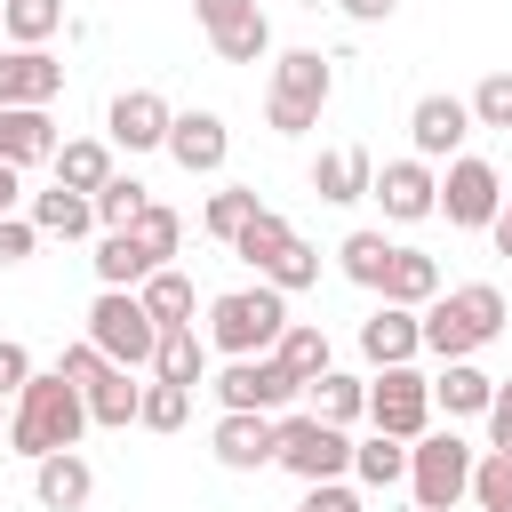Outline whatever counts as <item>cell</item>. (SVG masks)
<instances>
[{
    "label": "cell",
    "mask_w": 512,
    "mask_h": 512,
    "mask_svg": "<svg viewBox=\"0 0 512 512\" xmlns=\"http://www.w3.org/2000/svg\"><path fill=\"white\" fill-rule=\"evenodd\" d=\"M224 152H232V128H224L216 112H176V128H168V160H176L184 176H216Z\"/></svg>",
    "instance_id": "obj_16"
},
{
    "label": "cell",
    "mask_w": 512,
    "mask_h": 512,
    "mask_svg": "<svg viewBox=\"0 0 512 512\" xmlns=\"http://www.w3.org/2000/svg\"><path fill=\"white\" fill-rule=\"evenodd\" d=\"M352 504H360V496H352L344 480H320V488H304V504H296V512H352Z\"/></svg>",
    "instance_id": "obj_48"
},
{
    "label": "cell",
    "mask_w": 512,
    "mask_h": 512,
    "mask_svg": "<svg viewBox=\"0 0 512 512\" xmlns=\"http://www.w3.org/2000/svg\"><path fill=\"white\" fill-rule=\"evenodd\" d=\"M56 24H64V0H8V8H0V32H8L16 48H48Z\"/></svg>",
    "instance_id": "obj_34"
},
{
    "label": "cell",
    "mask_w": 512,
    "mask_h": 512,
    "mask_svg": "<svg viewBox=\"0 0 512 512\" xmlns=\"http://www.w3.org/2000/svg\"><path fill=\"white\" fill-rule=\"evenodd\" d=\"M264 280H272L280 296H296V288H312V280H320V248H312V240L296 232V240H288V256H280V264H272Z\"/></svg>",
    "instance_id": "obj_41"
},
{
    "label": "cell",
    "mask_w": 512,
    "mask_h": 512,
    "mask_svg": "<svg viewBox=\"0 0 512 512\" xmlns=\"http://www.w3.org/2000/svg\"><path fill=\"white\" fill-rule=\"evenodd\" d=\"M496 336H504V288H488V280L440 288L424 304V352H440V360H472Z\"/></svg>",
    "instance_id": "obj_2"
},
{
    "label": "cell",
    "mask_w": 512,
    "mask_h": 512,
    "mask_svg": "<svg viewBox=\"0 0 512 512\" xmlns=\"http://www.w3.org/2000/svg\"><path fill=\"white\" fill-rule=\"evenodd\" d=\"M368 424L392 440H424L432 432V376L416 368H376L368 376Z\"/></svg>",
    "instance_id": "obj_9"
},
{
    "label": "cell",
    "mask_w": 512,
    "mask_h": 512,
    "mask_svg": "<svg viewBox=\"0 0 512 512\" xmlns=\"http://www.w3.org/2000/svg\"><path fill=\"white\" fill-rule=\"evenodd\" d=\"M208 448L232 472H264V464H280V416H216Z\"/></svg>",
    "instance_id": "obj_14"
},
{
    "label": "cell",
    "mask_w": 512,
    "mask_h": 512,
    "mask_svg": "<svg viewBox=\"0 0 512 512\" xmlns=\"http://www.w3.org/2000/svg\"><path fill=\"white\" fill-rule=\"evenodd\" d=\"M8 408H16V400H0V440H8Z\"/></svg>",
    "instance_id": "obj_52"
},
{
    "label": "cell",
    "mask_w": 512,
    "mask_h": 512,
    "mask_svg": "<svg viewBox=\"0 0 512 512\" xmlns=\"http://www.w3.org/2000/svg\"><path fill=\"white\" fill-rule=\"evenodd\" d=\"M88 344H96L112 368H152L160 328H152V312H144L136 288H104V296L88 304Z\"/></svg>",
    "instance_id": "obj_6"
},
{
    "label": "cell",
    "mask_w": 512,
    "mask_h": 512,
    "mask_svg": "<svg viewBox=\"0 0 512 512\" xmlns=\"http://www.w3.org/2000/svg\"><path fill=\"white\" fill-rule=\"evenodd\" d=\"M280 336H288V296H280L272 280L232 288V296L208 304V344H216L224 360H256V352H272Z\"/></svg>",
    "instance_id": "obj_3"
},
{
    "label": "cell",
    "mask_w": 512,
    "mask_h": 512,
    "mask_svg": "<svg viewBox=\"0 0 512 512\" xmlns=\"http://www.w3.org/2000/svg\"><path fill=\"white\" fill-rule=\"evenodd\" d=\"M280 464H288L304 488L344 480V472H352V432H344V424H320L312 408H304V416H280Z\"/></svg>",
    "instance_id": "obj_7"
},
{
    "label": "cell",
    "mask_w": 512,
    "mask_h": 512,
    "mask_svg": "<svg viewBox=\"0 0 512 512\" xmlns=\"http://www.w3.org/2000/svg\"><path fill=\"white\" fill-rule=\"evenodd\" d=\"M352 472H360L368 488H400V480H408V440H392V432L352 440Z\"/></svg>",
    "instance_id": "obj_33"
},
{
    "label": "cell",
    "mask_w": 512,
    "mask_h": 512,
    "mask_svg": "<svg viewBox=\"0 0 512 512\" xmlns=\"http://www.w3.org/2000/svg\"><path fill=\"white\" fill-rule=\"evenodd\" d=\"M208 48H216L224 64H264V56H272V24H264V8H256V16H240L232 32H216Z\"/></svg>",
    "instance_id": "obj_36"
},
{
    "label": "cell",
    "mask_w": 512,
    "mask_h": 512,
    "mask_svg": "<svg viewBox=\"0 0 512 512\" xmlns=\"http://www.w3.org/2000/svg\"><path fill=\"white\" fill-rule=\"evenodd\" d=\"M56 368H64V384H80V392H88V384H96V376H104L112 360H104V352H96V344L80 336V344H64V360H56Z\"/></svg>",
    "instance_id": "obj_43"
},
{
    "label": "cell",
    "mask_w": 512,
    "mask_h": 512,
    "mask_svg": "<svg viewBox=\"0 0 512 512\" xmlns=\"http://www.w3.org/2000/svg\"><path fill=\"white\" fill-rule=\"evenodd\" d=\"M288 240H296V224H288V216H272V208H256V224L232 240V256H240V264H256V280H264V272L288 256Z\"/></svg>",
    "instance_id": "obj_31"
},
{
    "label": "cell",
    "mask_w": 512,
    "mask_h": 512,
    "mask_svg": "<svg viewBox=\"0 0 512 512\" xmlns=\"http://www.w3.org/2000/svg\"><path fill=\"white\" fill-rule=\"evenodd\" d=\"M352 512H368V504H352Z\"/></svg>",
    "instance_id": "obj_54"
},
{
    "label": "cell",
    "mask_w": 512,
    "mask_h": 512,
    "mask_svg": "<svg viewBox=\"0 0 512 512\" xmlns=\"http://www.w3.org/2000/svg\"><path fill=\"white\" fill-rule=\"evenodd\" d=\"M56 120L48 104H0V160L8 168H32V160H56Z\"/></svg>",
    "instance_id": "obj_18"
},
{
    "label": "cell",
    "mask_w": 512,
    "mask_h": 512,
    "mask_svg": "<svg viewBox=\"0 0 512 512\" xmlns=\"http://www.w3.org/2000/svg\"><path fill=\"white\" fill-rule=\"evenodd\" d=\"M32 496H40V512H80V504L96 496V472H88V456H80V448H64V456H40V464H32Z\"/></svg>",
    "instance_id": "obj_20"
},
{
    "label": "cell",
    "mask_w": 512,
    "mask_h": 512,
    "mask_svg": "<svg viewBox=\"0 0 512 512\" xmlns=\"http://www.w3.org/2000/svg\"><path fill=\"white\" fill-rule=\"evenodd\" d=\"M440 296V264L424 256V248H392V272H384V304H408V312H424Z\"/></svg>",
    "instance_id": "obj_27"
},
{
    "label": "cell",
    "mask_w": 512,
    "mask_h": 512,
    "mask_svg": "<svg viewBox=\"0 0 512 512\" xmlns=\"http://www.w3.org/2000/svg\"><path fill=\"white\" fill-rule=\"evenodd\" d=\"M336 96V64L320 56V48H288L280 64H272V96H264V120L280 128V136H304L312 120H320V104Z\"/></svg>",
    "instance_id": "obj_4"
},
{
    "label": "cell",
    "mask_w": 512,
    "mask_h": 512,
    "mask_svg": "<svg viewBox=\"0 0 512 512\" xmlns=\"http://www.w3.org/2000/svg\"><path fill=\"white\" fill-rule=\"evenodd\" d=\"M136 296H144V312H152V328H160V336H168V328H192V304H200V288H192V272H176V264H160V272H152V280H144Z\"/></svg>",
    "instance_id": "obj_23"
},
{
    "label": "cell",
    "mask_w": 512,
    "mask_h": 512,
    "mask_svg": "<svg viewBox=\"0 0 512 512\" xmlns=\"http://www.w3.org/2000/svg\"><path fill=\"white\" fill-rule=\"evenodd\" d=\"M256 208H264V200H256L248 184H224V192H208V216H200V224H208V240H224V248H232V240L256 224Z\"/></svg>",
    "instance_id": "obj_35"
},
{
    "label": "cell",
    "mask_w": 512,
    "mask_h": 512,
    "mask_svg": "<svg viewBox=\"0 0 512 512\" xmlns=\"http://www.w3.org/2000/svg\"><path fill=\"white\" fill-rule=\"evenodd\" d=\"M192 16H200V24H208V40H216V32H232L240 16H256V0H192Z\"/></svg>",
    "instance_id": "obj_46"
},
{
    "label": "cell",
    "mask_w": 512,
    "mask_h": 512,
    "mask_svg": "<svg viewBox=\"0 0 512 512\" xmlns=\"http://www.w3.org/2000/svg\"><path fill=\"white\" fill-rule=\"evenodd\" d=\"M488 448H504L512 456V376L496 384V400H488Z\"/></svg>",
    "instance_id": "obj_47"
},
{
    "label": "cell",
    "mask_w": 512,
    "mask_h": 512,
    "mask_svg": "<svg viewBox=\"0 0 512 512\" xmlns=\"http://www.w3.org/2000/svg\"><path fill=\"white\" fill-rule=\"evenodd\" d=\"M296 8H320V0H296Z\"/></svg>",
    "instance_id": "obj_53"
},
{
    "label": "cell",
    "mask_w": 512,
    "mask_h": 512,
    "mask_svg": "<svg viewBox=\"0 0 512 512\" xmlns=\"http://www.w3.org/2000/svg\"><path fill=\"white\" fill-rule=\"evenodd\" d=\"M16 200H24V168L0 160V216H16Z\"/></svg>",
    "instance_id": "obj_50"
},
{
    "label": "cell",
    "mask_w": 512,
    "mask_h": 512,
    "mask_svg": "<svg viewBox=\"0 0 512 512\" xmlns=\"http://www.w3.org/2000/svg\"><path fill=\"white\" fill-rule=\"evenodd\" d=\"M336 8H344V16H352V24H384V16H392V8H400V0H336Z\"/></svg>",
    "instance_id": "obj_49"
},
{
    "label": "cell",
    "mask_w": 512,
    "mask_h": 512,
    "mask_svg": "<svg viewBox=\"0 0 512 512\" xmlns=\"http://www.w3.org/2000/svg\"><path fill=\"white\" fill-rule=\"evenodd\" d=\"M368 200H384L392 224H424V216H440V176H432V160H384Z\"/></svg>",
    "instance_id": "obj_12"
},
{
    "label": "cell",
    "mask_w": 512,
    "mask_h": 512,
    "mask_svg": "<svg viewBox=\"0 0 512 512\" xmlns=\"http://www.w3.org/2000/svg\"><path fill=\"white\" fill-rule=\"evenodd\" d=\"M32 224H40L48 240H80V232H96V200L48 184V192H32Z\"/></svg>",
    "instance_id": "obj_25"
},
{
    "label": "cell",
    "mask_w": 512,
    "mask_h": 512,
    "mask_svg": "<svg viewBox=\"0 0 512 512\" xmlns=\"http://www.w3.org/2000/svg\"><path fill=\"white\" fill-rule=\"evenodd\" d=\"M144 208H152V192H144L136 176H112V184L96 192V224H104V232H128Z\"/></svg>",
    "instance_id": "obj_37"
},
{
    "label": "cell",
    "mask_w": 512,
    "mask_h": 512,
    "mask_svg": "<svg viewBox=\"0 0 512 512\" xmlns=\"http://www.w3.org/2000/svg\"><path fill=\"white\" fill-rule=\"evenodd\" d=\"M184 416H192V392L152 376V384H144V408H136V424H144V432H184Z\"/></svg>",
    "instance_id": "obj_38"
},
{
    "label": "cell",
    "mask_w": 512,
    "mask_h": 512,
    "mask_svg": "<svg viewBox=\"0 0 512 512\" xmlns=\"http://www.w3.org/2000/svg\"><path fill=\"white\" fill-rule=\"evenodd\" d=\"M472 464H480V456L456 440V424L408 440V488H416V512H456V504L472 496Z\"/></svg>",
    "instance_id": "obj_5"
},
{
    "label": "cell",
    "mask_w": 512,
    "mask_h": 512,
    "mask_svg": "<svg viewBox=\"0 0 512 512\" xmlns=\"http://www.w3.org/2000/svg\"><path fill=\"white\" fill-rule=\"evenodd\" d=\"M168 128H176V112L160 88H120L104 112V144H120V152H168Z\"/></svg>",
    "instance_id": "obj_11"
},
{
    "label": "cell",
    "mask_w": 512,
    "mask_h": 512,
    "mask_svg": "<svg viewBox=\"0 0 512 512\" xmlns=\"http://www.w3.org/2000/svg\"><path fill=\"white\" fill-rule=\"evenodd\" d=\"M136 408H144V384H136V368H104V376L88 384V424H104V432H128V424H136Z\"/></svg>",
    "instance_id": "obj_24"
},
{
    "label": "cell",
    "mask_w": 512,
    "mask_h": 512,
    "mask_svg": "<svg viewBox=\"0 0 512 512\" xmlns=\"http://www.w3.org/2000/svg\"><path fill=\"white\" fill-rule=\"evenodd\" d=\"M496 208H504V176H496L488 160L456 152V160H448V176H440V216H448L456 232H488V224H496Z\"/></svg>",
    "instance_id": "obj_10"
},
{
    "label": "cell",
    "mask_w": 512,
    "mask_h": 512,
    "mask_svg": "<svg viewBox=\"0 0 512 512\" xmlns=\"http://www.w3.org/2000/svg\"><path fill=\"white\" fill-rule=\"evenodd\" d=\"M24 384H32V352H24L16 336H0V400H16Z\"/></svg>",
    "instance_id": "obj_45"
},
{
    "label": "cell",
    "mask_w": 512,
    "mask_h": 512,
    "mask_svg": "<svg viewBox=\"0 0 512 512\" xmlns=\"http://www.w3.org/2000/svg\"><path fill=\"white\" fill-rule=\"evenodd\" d=\"M336 264H344V280H352V288L384 296V272H392V240H384V232H344Z\"/></svg>",
    "instance_id": "obj_29"
},
{
    "label": "cell",
    "mask_w": 512,
    "mask_h": 512,
    "mask_svg": "<svg viewBox=\"0 0 512 512\" xmlns=\"http://www.w3.org/2000/svg\"><path fill=\"white\" fill-rule=\"evenodd\" d=\"M304 392H312V416H320V424H360V416H368V376L328 368V376L304 384Z\"/></svg>",
    "instance_id": "obj_30"
},
{
    "label": "cell",
    "mask_w": 512,
    "mask_h": 512,
    "mask_svg": "<svg viewBox=\"0 0 512 512\" xmlns=\"http://www.w3.org/2000/svg\"><path fill=\"white\" fill-rule=\"evenodd\" d=\"M408 136H416V160H456V152H464V136H472V104L432 88V96H416Z\"/></svg>",
    "instance_id": "obj_13"
},
{
    "label": "cell",
    "mask_w": 512,
    "mask_h": 512,
    "mask_svg": "<svg viewBox=\"0 0 512 512\" xmlns=\"http://www.w3.org/2000/svg\"><path fill=\"white\" fill-rule=\"evenodd\" d=\"M360 352H368L376 368H408V360L424 352V312H408V304H376V312L360 320Z\"/></svg>",
    "instance_id": "obj_15"
},
{
    "label": "cell",
    "mask_w": 512,
    "mask_h": 512,
    "mask_svg": "<svg viewBox=\"0 0 512 512\" xmlns=\"http://www.w3.org/2000/svg\"><path fill=\"white\" fill-rule=\"evenodd\" d=\"M40 248V224L32 216H0V264H24Z\"/></svg>",
    "instance_id": "obj_44"
},
{
    "label": "cell",
    "mask_w": 512,
    "mask_h": 512,
    "mask_svg": "<svg viewBox=\"0 0 512 512\" xmlns=\"http://www.w3.org/2000/svg\"><path fill=\"white\" fill-rule=\"evenodd\" d=\"M488 240H496V256H512V192H504V208H496V224H488Z\"/></svg>",
    "instance_id": "obj_51"
},
{
    "label": "cell",
    "mask_w": 512,
    "mask_h": 512,
    "mask_svg": "<svg viewBox=\"0 0 512 512\" xmlns=\"http://www.w3.org/2000/svg\"><path fill=\"white\" fill-rule=\"evenodd\" d=\"M64 64L48 48H0V104H56Z\"/></svg>",
    "instance_id": "obj_17"
},
{
    "label": "cell",
    "mask_w": 512,
    "mask_h": 512,
    "mask_svg": "<svg viewBox=\"0 0 512 512\" xmlns=\"http://www.w3.org/2000/svg\"><path fill=\"white\" fill-rule=\"evenodd\" d=\"M152 376H160V384H184V392H200V384H208V336H192V328H168V336H160V352H152Z\"/></svg>",
    "instance_id": "obj_28"
},
{
    "label": "cell",
    "mask_w": 512,
    "mask_h": 512,
    "mask_svg": "<svg viewBox=\"0 0 512 512\" xmlns=\"http://www.w3.org/2000/svg\"><path fill=\"white\" fill-rule=\"evenodd\" d=\"M128 232L144 240V256H152V264H168V256L184 248V216H176V208H160V200H152V208H144V216H136Z\"/></svg>",
    "instance_id": "obj_39"
},
{
    "label": "cell",
    "mask_w": 512,
    "mask_h": 512,
    "mask_svg": "<svg viewBox=\"0 0 512 512\" xmlns=\"http://www.w3.org/2000/svg\"><path fill=\"white\" fill-rule=\"evenodd\" d=\"M312 192H320L328 208H344V200H368V192H376V160H368L360 144H328V152L312 160Z\"/></svg>",
    "instance_id": "obj_19"
},
{
    "label": "cell",
    "mask_w": 512,
    "mask_h": 512,
    "mask_svg": "<svg viewBox=\"0 0 512 512\" xmlns=\"http://www.w3.org/2000/svg\"><path fill=\"white\" fill-rule=\"evenodd\" d=\"M272 352L288 360V376H296V384H320V376L336 368V360H328V328H312V320H288V336H280Z\"/></svg>",
    "instance_id": "obj_32"
},
{
    "label": "cell",
    "mask_w": 512,
    "mask_h": 512,
    "mask_svg": "<svg viewBox=\"0 0 512 512\" xmlns=\"http://www.w3.org/2000/svg\"><path fill=\"white\" fill-rule=\"evenodd\" d=\"M88 264H96V280H104V288H144V280L160 272V264L144 256V240H136V232H104Z\"/></svg>",
    "instance_id": "obj_26"
},
{
    "label": "cell",
    "mask_w": 512,
    "mask_h": 512,
    "mask_svg": "<svg viewBox=\"0 0 512 512\" xmlns=\"http://www.w3.org/2000/svg\"><path fill=\"white\" fill-rule=\"evenodd\" d=\"M464 104H472V120H480V128H512V72H488Z\"/></svg>",
    "instance_id": "obj_42"
},
{
    "label": "cell",
    "mask_w": 512,
    "mask_h": 512,
    "mask_svg": "<svg viewBox=\"0 0 512 512\" xmlns=\"http://www.w3.org/2000/svg\"><path fill=\"white\" fill-rule=\"evenodd\" d=\"M296 392H304V384L288 376V360H280V352L224 360V376H216V400H224V416H280Z\"/></svg>",
    "instance_id": "obj_8"
},
{
    "label": "cell",
    "mask_w": 512,
    "mask_h": 512,
    "mask_svg": "<svg viewBox=\"0 0 512 512\" xmlns=\"http://www.w3.org/2000/svg\"><path fill=\"white\" fill-rule=\"evenodd\" d=\"M488 400H496V376H480L472 360H440L432 408H448V424H456V416H488Z\"/></svg>",
    "instance_id": "obj_22"
},
{
    "label": "cell",
    "mask_w": 512,
    "mask_h": 512,
    "mask_svg": "<svg viewBox=\"0 0 512 512\" xmlns=\"http://www.w3.org/2000/svg\"><path fill=\"white\" fill-rule=\"evenodd\" d=\"M0 8H8V0H0Z\"/></svg>",
    "instance_id": "obj_55"
},
{
    "label": "cell",
    "mask_w": 512,
    "mask_h": 512,
    "mask_svg": "<svg viewBox=\"0 0 512 512\" xmlns=\"http://www.w3.org/2000/svg\"><path fill=\"white\" fill-rule=\"evenodd\" d=\"M80 432H88V392L64 384V368H32V384H24L16 408H8V448L40 464V456L80 448Z\"/></svg>",
    "instance_id": "obj_1"
},
{
    "label": "cell",
    "mask_w": 512,
    "mask_h": 512,
    "mask_svg": "<svg viewBox=\"0 0 512 512\" xmlns=\"http://www.w3.org/2000/svg\"><path fill=\"white\" fill-rule=\"evenodd\" d=\"M472 504H480V512H512V456H504V448H488V456L472 464Z\"/></svg>",
    "instance_id": "obj_40"
},
{
    "label": "cell",
    "mask_w": 512,
    "mask_h": 512,
    "mask_svg": "<svg viewBox=\"0 0 512 512\" xmlns=\"http://www.w3.org/2000/svg\"><path fill=\"white\" fill-rule=\"evenodd\" d=\"M48 168H56V184H64V192H88V200H96V192L120 176L104 136H72V144H56V160H48Z\"/></svg>",
    "instance_id": "obj_21"
}]
</instances>
